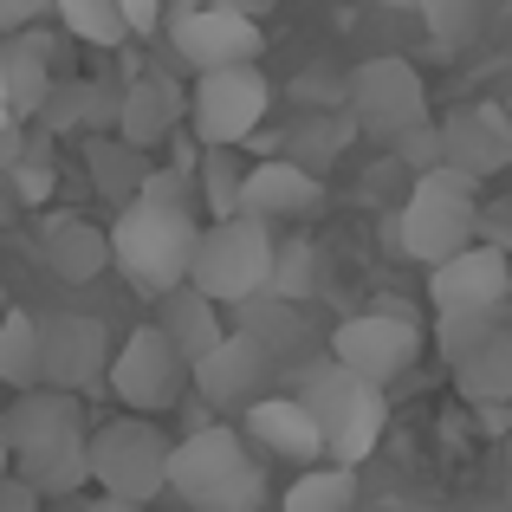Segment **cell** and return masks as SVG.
<instances>
[{"instance_id": "6da1fadb", "label": "cell", "mask_w": 512, "mask_h": 512, "mask_svg": "<svg viewBox=\"0 0 512 512\" xmlns=\"http://www.w3.org/2000/svg\"><path fill=\"white\" fill-rule=\"evenodd\" d=\"M0 435H7V474L46 500V493H78L91 487V422H85V396L72 389L33 383L20 389L7 415H0Z\"/></svg>"}, {"instance_id": "7a4b0ae2", "label": "cell", "mask_w": 512, "mask_h": 512, "mask_svg": "<svg viewBox=\"0 0 512 512\" xmlns=\"http://www.w3.org/2000/svg\"><path fill=\"white\" fill-rule=\"evenodd\" d=\"M169 493L188 512H260L266 474L247 454V435L227 422H195L169 441Z\"/></svg>"}, {"instance_id": "3957f363", "label": "cell", "mask_w": 512, "mask_h": 512, "mask_svg": "<svg viewBox=\"0 0 512 512\" xmlns=\"http://www.w3.org/2000/svg\"><path fill=\"white\" fill-rule=\"evenodd\" d=\"M195 208L188 201H156V195H130L117 208L111 234V266L130 279L137 292L163 299L169 286L188 279V253H195Z\"/></svg>"}, {"instance_id": "277c9868", "label": "cell", "mask_w": 512, "mask_h": 512, "mask_svg": "<svg viewBox=\"0 0 512 512\" xmlns=\"http://www.w3.org/2000/svg\"><path fill=\"white\" fill-rule=\"evenodd\" d=\"M292 396H299L305 415L318 422L325 461H338V467H363L376 454V441H383V428H389L383 389L350 376L338 357H312L299 370V383H292Z\"/></svg>"}, {"instance_id": "5b68a950", "label": "cell", "mask_w": 512, "mask_h": 512, "mask_svg": "<svg viewBox=\"0 0 512 512\" xmlns=\"http://www.w3.org/2000/svg\"><path fill=\"white\" fill-rule=\"evenodd\" d=\"M474 227H480V182H467L461 169L435 163L409 182V201H402V214H396V240H389V247H396L402 260L435 266V260H448V253H461L467 240H474Z\"/></svg>"}, {"instance_id": "8992f818", "label": "cell", "mask_w": 512, "mask_h": 512, "mask_svg": "<svg viewBox=\"0 0 512 512\" xmlns=\"http://www.w3.org/2000/svg\"><path fill=\"white\" fill-rule=\"evenodd\" d=\"M273 221L260 214H221V221L195 227V253H188V286L214 305H240L266 292L273 273Z\"/></svg>"}, {"instance_id": "52a82bcc", "label": "cell", "mask_w": 512, "mask_h": 512, "mask_svg": "<svg viewBox=\"0 0 512 512\" xmlns=\"http://www.w3.org/2000/svg\"><path fill=\"white\" fill-rule=\"evenodd\" d=\"M91 454V487L111 493V500H137L156 506L169 493V435L156 415H117V422H98V435L85 441Z\"/></svg>"}, {"instance_id": "ba28073f", "label": "cell", "mask_w": 512, "mask_h": 512, "mask_svg": "<svg viewBox=\"0 0 512 512\" xmlns=\"http://www.w3.org/2000/svg\"><path fill=\"white\" fill-rule=\"evenodd\" d=\"M273 111V85H266L260 65H214V72H195V91H188V137L195 143H253V130Z\"/></svg>"}, {"instance_id": "9c48e42d", "label": "cell", "mask_w": 512, "mask_h": 512, "mask_svg": "<svg viewBox=\"0 0 512 512\" xmlns=\"http://www.w3.org/2000/svg\"><path fill=\"white\" fill-rule=\"evenodd\" d=\"M104 383L130 415H169L188 396V357L156 325H137L104 363Z\"/></svg>"}, {"instance_id": "30bf717a", "label": "cell", "mask_w": 512, "mask_h": 512, "mask_svg": "<svg viewBox=\"0 0 512 512\" xmlns=\"http://www.w3.org/2000/svg\"><path fill=\"white\" fill-rule=\"evenodd\" d=\"M344 117L376 143H396L409 124L428 117V85L409 59H363L344 78Z\"/></svg>"}, {"instance_id": "8fae6325", "label": "cell", "mask_w": 512, "mask_h": 512, "mask_svg": "<svg viewBox=\"0 0 512 512\" xmlns=\"http://www.w3.org/2000/svg\"><path fill=\"white\" fill-rule=\"evenodd\" d=\"M163 33L175 46V59L188 65V72H214V65H260V20H247V13L234 7H208V0H175L163 7Z\"/></svg>"}, {"instance_id": "7c38bea8", "label": "cell", "mask_w": 512, "mask_h": 512, "mask_svg": "<svg viewBox=\"0 0 512 512\" xmlns=\"http://www.w3.org/2000/svg\"><path fill=\"white\" fill-rule=\"evenodd\" d=\"M325 357H338L350 376H363V383L389 389L396 376L415 370L422 331H415V318H402V312H357V318H344V325L331 331Z\"/></svg>"}, {"instance_id": "4fadbf2b", "label": "cell", "mask_w": 512, "mask_h": 512, "mask_svg": "<svg viewBox=\"0 0 512 512\" xmlns=\"http://www.w3.org/2000/svg\"><path fill=\"white\" fill-rule=\"evenodd\" d=\"M33 325H39V383L72 389V396H85V389L104 383V363H111V331H104V318L46 312V318H33Z\"/></svg>"}, {"instance_id": "5bb4252c", "label": "cell", "mask_w": 512, "mask_h": 512, "mask_svg": "<svg viewBox=\"0 0 512 512\" xmlns=\"http://www.w3.org/2000/svg\"><path fill=\"white\" fill-rule=\"evenodd\" d=\"M273 383H279V357L260 338H247V331H227L208 357L188 363V389H195L208 409H247V402H260Z\"/></svg>"}, {"instance_id": "9a60e30c", "label": "cell", "mask_w": 512, "mask_h": 512, "mask_svg": "<svg viewBox=\"0 0 512 512\" xmlns=\"http://www.w3.org/2000/svg\"><path fill=\"white\" fill-rule=\"evenodd\" d=\"M441 163L467 182H493L512 169V117L506 104H461L441 117Z\"/></svg>"}, {"instance_id": "2e32d148", "label": "cell", "mask_w": 512, "mask_h": 512, "mask_svg": "<svg viewBox=\"0 0 512 512\" xmlns=\"http://www.w3.org/2000/svg\"><path fill=\"white\" fill-rule=\"evenodd\" d=\"M428 299L435 312H461V305H512V260L487 240H467L461 253L428 266Z\"/></svg>"}, {"instance_id": "e0dca14e", "label": "cell", "mask_w": 512, "mask_h": 512, "mask_svg": "<svg viewBox=\"0 0 512 512\" xmlns=\"http://www.w3.org/2000/svg\"><path fill=\"white\" fill-rule=\"evenodd\" d=\"M182 117H188V91L169 72H137L124 85V98H117V137L150 156L182 130Z\"/></svg>"}, {"instance_id": "ac0fdd59", "label": "cell", "mask_w": 512, "mask_h": 512, "mask_svg": "<svg viewBox=\"0 0 512 512\" xmlns=\"http://www.w3.org/2000/svg\"><path fill=\"white\" fill-rule=\"evenodd\" d=\"M318 201H325V182L292 156H266L240 175V214H260V221H305L318 214Z\"/></svg>"}, {"instance_id": "d6986e66", "label": "cell", "mask_w": 512, "mask_h": 512, "mask_svg": "<svg viewBox=\"0 0 512 512\" xmlns=\"http://www.w3.org/2000/svg\"><path fill=\"white\" fill-rule=\"evenodd\" d=\"M247 441H253V448H266V454H279V461H299V467L325 461L318 422L305 415L299 396H279V389H266L260 402H247Z\"/></svg>"}, {"instance_id": "ffe728a7", "label": "cell", "mask_w": 512, "mask_h": 512, "mask_svg": "<svg viewBox=\"0 0 512 512\" xmlns=\"http://www.w3.org/2000/svg\"><path fill=\"white\" fill-rule=\"evenodd\" d=\"M117 98H124V85H91V78H65L59 85L52 78L33 124L46 137H104V130H117Z\"/></svg>"}, {"instance_id": "44dd1931", "label": "cell", "mask_w": 512, "mask_h": 512, "mask_svg": "<svg viewBox=\"0 0 512 512\" xmlns=\"http://www.w3.org/2000/svg\"><path fill=\"white\" fill-rule=\"evenodd\" d=\"M39 260H46L52 279L85 286V279H98L104 266H111V234H104L98 221H85V214H52V221L39 227Z\"/></svg>"}, {"instance_id": "7402d4cb", "label": "cell", "mask_w": 512, "mask_h": 512, "mask_svg": "<svg viewBox=\"0 0 512 512\" xmlns=\"http://www.w3.org/2000/svg\"><path fill=\"white\" fill-rule=\"evenodd\" d=\"M0 52H7V111L26 124V117H39V104H46V91H52L59 39H52L46 26H20V33L0 39Z\"/></svg>"}, {"instance_id": "603a6c76", "label": "cell", "mask_w": 512, "mask_h": 512, "mask_svg": "<svg viewBox=\"0 0 512 512\" xmlns=\"http://www.w3.org/2000/svg\"><path fill=\"white\" fill-rule=\"evenodd\" d=\"M156 331H163V338L195 363V357H208V350L227 338V318H221V305L201 299V292L182 279V286H169L163 299H156Z\"/></svg>"}, {"instance_id": "cb8c5ba5", "label": "cell", "mask_w": 512, "mask_h": 512, "mask_svg": "<svg viewBox=\"0 0 512 512\" xmlns=\"http://www.w3.org/2000/svg\"><path fill=\"white\" fill-rule=\"evenodd\" d=\"M227 312H234V331H247V338H260L266 350H273L279 370H286V357L305 344V318H299V305L279 299V292H253V299L227 305Z\"/></svg>"}, {"instance_id": "d4e9b609", "label": "cell", "mask_w": 512, "mask_h": 512, "mask_svg": "<svg viewBox=\"0 0 512 512\" xmlns=\"http://www.w3.org/2000/svg\"><path fill=\"white\" fill-rule=\"evenodd\" d=\"M448 370H454V389H461L467 402H512V318L480 350H467L461 363H448Z\"/></svg>"}, {"instance_id": "484cf974", "label": "cell", "mask_w": 512, "mask_h": 512, "mask_svg": "<svg viewBox=\"0 0 512 512\" xmlns=\"http://www.w3.org/2000/svg\"><path fill=\"white\" fill-rule=\"evenodd\" d=\"M85 169H91V182H98V195H111L117 208H124L130 195L143 188V169H150V156L143 150H130L124 137H85Z\"/></svg>"}, {"instance_id": "4316f807", "label": "cell", "mask_w": 512, "mask_h": 512, "mask_svg": "<svg viewBox=\"0 0 512 512\" xmlns=\"http://www.w3.org/2000/svg\"><path fill=\"white\" fill-rule=\"evenodd\" d=\"M350 506H357V467H338V461L305 467L279 500V512H350Z\"/></svg>"}, {"instance_id": "83f0119b", "label": "cell", "mask_w": 512, "mask_h": 512, "mask_svg": "<svg viewBox=\"0 0 512 512\" xmlns=\"http://www.w3.org/2000/svg\"><path fill=\"white\" fill-rule=\"evenodd\" d=\"M512 318V305H461V312H435V350L448 363H461L467 350H480Z\"/></svg>"}, {"instance_id": "f1b7e54d", "label": "cell", "mask_w": 512, "mask_h": 512, "mask_svg": "<svg viewBox=\"0 0 512 512\" xmlns=\"http://www.w3.org/2000/svg\"><path fill=\"white\" fill-rule=\"evenodd\" d=\"M0 383L7 389H33L39 383V325H33V312H20V305L0 312Z\"/></svg>"}, {"instance_id": "f546056e", "label": "cell", "mask_w": 512, "mask_h": 512, "mask_svg": "<svg viewBox=\"0 0 512 512\" xmlns=\"http://www.w3.org/2000/svg\"><path fill=\"white\" fill-rule=\"evenodd\" d=\"M52 13H59V26L72 39H85V46H98V52L130 46V26H124V13H117V0H52Z\"/></svg>"}, {"instance_id": "4dcf8cb0", "label": "cell", "mask_w": 512, "mask_h": 512, "mask_svg": "<svg viewBox=\"0 0 512 512\" xmlns=\"http://www.w3.org/2000/svg\"><path fill=\"white\" fill-rule=\"evenodd\" d=\"M240 169L234 163V150L227 143H201V156H195V188H201V201H208V221H221V214H240Z\"/></svg>"}, {"instance_id": "1f68e13d", "label": "cell", "mask_w": 512, "mask_h": 512, "mask_svg": "<svg viewBox=\"0 0 512 512\" xmlns=\"http://www.w3.org/2000/svg\"><path fill=\"white\" fill-rule=\"evenodd\" d=\"M0 182H7L13 208H46V201H52V188H59V175H52V143H26V150H20V163L0 175Z\"/></svg>"}, {"instance_id": "d6a6232c", "label": "cell", "mask_w": 512, "mask_h": 512, "mask_svg": "<svg viewBox=\"0 0 512 512\" xmlns=\"http://www.w3.org/2000/svg\"><path fill=\"white\" fill-rule=\"evenodd\" d=\"M350 130H357V124H350L344 111H338V117H318V111H312V117H299V130H292V137H286L292 150H299V156H292V163L318 175V169L331 163V156L344 150V137H350Z\"/></svg>"}, {"instance_id": "836d02e7", "label": "cell", "mask_w": 512, "mask_h": 512, "mask_svg": "<svg viewBox=\"0 0 512 512\" xmlns=\"http://www.w3.org/2000/svg\"><path fill=\"white\" fill-rule=\"evenodd\" d=\"M318 279V247L312 240H273V273H266V292H279V299L299 305L305 292H312Z\"/></svg>"}, {"instance_id": "e575fe53", "label": "cell", "mask_w": 512, "mask_h": 512, "mask_svg": "<svg viewBox=\"0 0 512 512\" xmlns=\"http://www.w3.org/2000/svg\"><path fill=\"white\" fill-rule=\"evenodd\" d=\"M415 13L428 20V33L441 46H467L480 33V20H487V0H415Z\"/></svg>"}, {"instance_id": "d590c367", "label": "cell", "mask_w": 512, "mask_h": 512, "mask_svg": "<svg viewBox=\"0 0 512 512\" xmlns=\"http://www.w3.org/2000/svg\"><path fill=\"white\" fill-rule=\"evenodd\" d=\"M389 150H396V163H409L415 175L435 169L441 163V124H428V117H422V124H409L396 143H389Z\"/></svg>"}, {"instance_id": "8d00e7d4", "label": "cell", "mask_w": 512, "mask_h": 512, "mask_svg": "<svg viewBox=\"0 0 512 512\" xmlns=\"http://www.w3.org/2000/svg\"><path fill=\"white\" fill-rule=\"evenodd\" d=\"M163 7H169V0H117V13H124L130 39H150L156 26H163Z\"/></svg>"}, {"instance_id": "74e56055", "label": "cell", "mask_w": 512, "mask_h": 512, "mask_svg": "<svg viewBox=\"0 0 512 512\" xmlns=\"http://www.w3.org/2000/svg\"><path fill=\"white\" fill-rule=\"evenodd\" d=\"M474 240H487V247H500L506 260H512V208H480Z\"/></svg>"}, {"instance_id": "f35d334b", "label": "cell", "mask_w": 512, "mask_h": 512, "mask_svg": "<svg viewBox=\"0 0 512 512\" xmlns=\"http://www.w3.org/2000/svg\"><path fill=\"white\" fill-rule=\"evenodd\" d=\"M52 0H0V33H20V26H39Z\"/></svg>"}, {"instance_id": "ab89813d", "label": "cell", "mask_w": 512, "mask_h": 512, "mask_svg": "<svg viewBox=\"0 0 512 512\" xmlns=\"http://www.w3.org/2000/svg\"><path fill=\"white\" fill-rule=\"evenodd\" d=\"M0 512H39V493L26 487V480L0 474Z\"/></svg>"}, {"instance_id": "60d3db41", "label": "cell", "mask_w": 512, "mask_h": 512, "mask_svg": "<svg viewBox=\"0 0 512 512\" xmlns=\"http://www.w3.org/2000/svg\"><path fill=\"white\" fill-rule=\"evenodd\" d=\"M474 415H480L487 435H506V428H512V402H474Z\"/></svg>"}, {"instance_id": "b9f144b4", "label": "cell", "mask_w": 512, "mask_h": 512, "mask_svg": "<svg viewBox=\"0 0 512 512\" xmlns=\"http://www.w3.org/2000/svg\"><path fill=\"white\" fill-rule=\"evenodd\" d=\"M20 150H26V130L20 124H0V175L20 163Z\"/></svg>"}, {"instance_id": "7bdbcfd3", "label": "cell", "mask_w": 512, "mask_h": 512, "mask_svg": "<svg viewBox=\"0 0 512 512\" xmlns=\"http://www.w3.org/2000/svg\"><path fill=\"white\" fill-rule=\"evenodd\" d=\"M208 7H234V13H247V20H266L279 0H208Z\"/></svg>"}, {"instance_id": "ee69618b", "label": "cell", "mask_w": 512, "mask_h": 512, "mask_svg": "<svg viewBox=\"0 0 512 512\" xmlns=\"http://www.w3.org/2000/svg\"><path fill=\"white\" fill-rule=\"evenodd\" d=\"M78 512H150V506H137V500H111V493H98L91 506H78Z\"/></svg>"}, {"instance_id": "f6af8a7d", "label": "cell", "mask_w": 512, "mask_h": 512, "mask_svg": "<svg viewBox=\"0 0 512 512\" xmlns=\"http://www.w3.org/2000/svg\"><path fill=\"white\" fill-rule=\"evenodd\" d=\"M0 221H13V195H7V182H0Z\"/></svg>"}, {"instance_id": "bcb514c9", "label": "cell", "mask_w": 512, "mask_h": 512, "mask_svg": "<svg viewBox=\"0 0 512 512\" xmlns=\"http://www.w3.org/2000/svg\"><path fill=\"white\" fill-rule=\"evenodd\" d=\"M0 104H7V52H0Z\"/></svg>"}, {"instance_id": "7dc6e473", "label": "cell", "mask_w": 512, "mask_h": 512, "mask_svg": "<svg viewBox=\"0 0 512 512\" xmlns=\"http://www.w3.org/2000/svg\"><path fill=\"white\" fill-rule=\"evenodd\" d=\"M370 7H415V0H370Z\"/></svg>"}, {"instance_id": "c3c4849f", "label": "cell", "mask_w": 512, "mask_h": 512, "mask_svg": "<svg viewBox=\"0 0 512 512\" xmlns=\"http://www.w3.org/2000/svg\"><path fill=\"white\" fill-rule=\"evenodd\" d=\"M0 474H7V435H0Z\"/></svg>"}, {"instance_id": "681fc988", "label": "cell", "mask_w": 512, "mask_h": 512, "mask_svg": "<svg viewBox=\"0 0 512 512\" xmlns=\"http://www.w3.org/2000/svg\"><path fill=\"white\" fill-rule=\"evenodd\" d=\"M0 124H20V117H13V111H7V104H0Z\"/></svg>"}, {"instance_id": "f907efd6", "label": "cell", "mask_w": 512, "mask_h": 512, "mask_svg": "<svg viewBox=\"0 0 512 512\" xmlns=\"http://www.w3.org/2000/svg\"><path fill=\"white\" fill-rule=\"evenodd\" d=\"M7 305H13V299H7V279H0V312H7Z\"/></svg>"}, {"instance_id": "816d5d0a", "label": "cell", "mask_w": 512, "mask_h": 512, "mask_svg": "<svg viewBox=\"0 0 512 512\" xmlns=\"http://www.w3.org/2000/svg\"><path fill=\"white\" fill-rule=\"evenodd\" d=\"M506 117H512V91H506Z\"/></svg>"}]
</instances>
